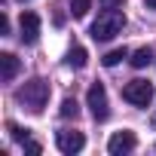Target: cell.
Instances as JSON below:
<instances>
[{
    "label": "cell",
    "mask_w": 156,
    "mask_h": 156,
    "mask_svg": "<svg viewBox=\"0 0 156 156\" xmlns=\"http://www.w3.org/2000/svg\"><path fill=\"white\" fill-rule=\"evenodd\" d=\"M122 28H126V16L119 12V9H104V12H98V19L92 22V40H98V43H107V40H113L116 34H122Z\"/></svg>",
    "instance_id": "1"
},
{
    "label": "cell",
    "mask_w": 156,
    "mask_h": 156,
    "mask_svg": "<svg viewBox=\"0 0 156 156\" xmlns=\"http://www.w3.org/2000/svg\"><path fill=\"white\" fill-rule=\"evenodd\" d=\"M31 113H40L43 107H46V101H49V83L46 80H40V76H37V80H28L22 89H19V95H16Z\"/></svg>",
    "instance_id": "2"
},
{
    "label": "cell",
    "mask_w": 156,
    "mask_h": 156,
    "mask_svg": "<svg viewBox=\"0 0 156 156\" xmlns=\"http://www.w3.org/2000/svg\"><path fill=\"white\" fill-rule=\"evenodd\" d=\"M153 83H147V80H132V83H126L122 86V98L129 101V104H135V107H147L150 101H153Z\"/></svg>",
    "instance_id": "3"
},
{
    "label": "cell",
    "mask_w": 156,
    "mask_h": 156,
    "mask_svg": "<svg viewBox=\"0 0 156 156\" xmlns=\"http://www.w3.org/2000/svg\"><path fill=\"white\" fill-rule=\"evenodd\" d=\"M86 101H89V110H92V116H95L98 122H104V119L110 116V107H107V89H104L101 83H92V86H89Z\"/></svg>",
    "instance_id": "4"
},
{
    "label": "cell",
    "mask_w": 156,
    "mask_h": 156,
    "mask_svg": "<svg viewBox=\"0 0 156 156\" xmlns=\"http://www.w3.org/2000/svg\"><path fill=\"white\" fill-rule=\"evenodd\" d=\"M138 147V138H135V132H113L110 135V141H107V153L110 156H122V153H132Z\"/></svg>",
    "instance_id": "5"
},
{
    "label": "cell",
    "mask_w": 156,
    "mask_h": 156,
    "mask_svg": "<svg viewBox=\"0 0 156 156\" xmlns=\"http://www.w3.org/2000/svg\"><path fill=\"white\" fill-rule=\"evenodd\" d=\"M19 37H22V43H37V37H40V16L37 12H22V22H19Z\"/></svg>",
    "instance_id": "6"
},
{
    "label": "cell",
    "mask_w": 156,
    "mask_h": 156,
    "mask_svg": "<svg viewBox=\"0 0 156 156\" xmlns=\"http://www.w3.org/2000/svg\"><path fill=\"white\" fill-rule=\"evenodd\" d=\"M58 150L61 153H67V156H73V153H80L83 147H86V138H83V132H58Z\"/></svg>",
    "instance_id": "7"
},
{
    "label": "cell",
    "mask_w": 156,
    "mask_h": 156,
    "mask_svg": "<svg viewBox=\"0 0 156 156\" xmlns=\"http://www.w3.org/2000/svg\"><path fill=\"white\" fill-rule=\"evenodd\" d=\"M19 58L12 55V52H3V55H0V80H3V83H12L16 80V73H19Z\"/></svg>",
    "instance_id": "8"
},
{
    "label": "cell",
    "mask_w": 156,
    "mask_h": 156,
    "mask_svg": "<svg viewBox=\"0 0 156 156\" xmlns=\"http://www.w3.org/2000/svg\"><path fill=\"white\" fill-rule=\"evenodd\" d=\"M67 64H70V67H76V70L86 67V49H83V46H73V49L67 52Z\"/></svg>",
    "instance_id": "9"
},
{
    "label": "cell",
    "mask_w": 156,
    "mask_h": 156,
    "mask_svg": "<svg viewBox=\"0 0 156 156\" xmlns=\"http://www.w3.org/2000/svg\"><path fill=\"white\" fill-rule=\"evenodd\" d=\"M122 58H129V49H126V46H122V49H110V52H107L101 61H104V67H116Z\"/></svg>",
    "instance_id": "10"
},
{
    "label": "cell",
    "mask_w": 156,
    "mask_h": 156,
    "mask_svg": "<svg viewBox=\"0 0 156 156\" xmlns=\"http://www.w3.org/2000/svg\"><path fill=\"white\" fill-rule=\"evenodd\" d=\"M76 113H80L76 98H64V101H61V116H64V119H76Z\"/></svg>",
    "instance_id": "11"
},
{
    "label": "cell",
    "mask_w": 156,
    "mask_h": 156,
    "mask_svg": "<svg viewBox=\"0 0 156 156\" xmlns=\"http://www.w3.org/2000/svg\"><path fill=\"white\" fill-rule=\"evenodd\" d=\"M150 61H153V52H150L147 46H144V49H138V52L132 55V67H147Z\"/></svg>",
    "instance_id": "12"
},
{
    "label": "cell",
    "mask_w": 156,
    "mask_h": 156,
    "mask_svg": "<svg viewBox=\"0 0 156 156\" xmlns=\"http://www.w3.org/2000/svg\"><path fill=\"white\" fill-rule=\"evenodd\" d=\"M89 9H92V0H70V12H73V19H83Z\"/></svg>",
    "instance_id": "13"
},
{
    "label": "cell",
    "mask_w": 156,
    "mask_h": 156,
    "mask_svg": "<svg viewBox=\"0 0 156 156\" xmlns=\"http://www.w3.org/2000/svg\"><path fill=\"white\" fill-rule=\"evenodd\" d=\"M9 132H12L16 141H28L31 138V129H22V126H9Z\"/></svg>",
    "instance_id": "14"
},
{
    "label": "cell",
    "mask_w": 156,
    "mask_h": 156,
    "mask_svg": "<svg viewBox=\"0 0 156 156\" xmlns=\"http://www.w3.org/2000/svg\"><path fill=\"white\" fill-rule=\"evenodd\" d=\"M122 3H126V0H101V6H104V9H119Z\"/></svg>",
    "instance_id": "15"
},
{
    "label": "cell",
    "mask_w": 156,
    "mask_h": 156,
    "mask_svg": "<svg viewBox=\"0 0 156 156\" xmlns=\"http://www.w3.org/2000/svg\"><path fill=\"white\" fill-rule=\"evenodd\" d=\"M25 150H28V153H40V144H37V141H31V138H28V141H25Z\"/></svg>",
    "instance_id": "16"
},
{
    "label": "cell",
    "mask_w": 156,
    "mask_h": 156,
    "mask_svg": "<svg viewBox=\"0 0 156 156\" xmlns=\"http://www.w3.org/2000/svg\"><path fill=\"white\" fill-rule=\"evenodd\" d=\"M0 31L9 34V19H6V16H0Z\"/></svg>",
    "instance_id": "17"
},
{
    "label": "cell",
    "mask_w": 156,
    "mask_h": 156,
    "mask_svg": "<svg viewBox=\"0 0 156 156\" xmlns=\"http://www.w3.org/2000/svg\"><path fill=\"white\" fill-rule=\"evenodd\" d=\"M144 3H147V6H150V9H156V0H144Z\"/></svg>",
    "instance_id": "18"
},
{
    "label": "cell",
    "mask_w": 156,
    "mask_h": 156,
    "mask_svg": "<svg viewBox=\"0 0 156 156\" xmlns=\"http://www.w3.org/2000/svg\"><path fill=\"white\" fill-rule=\"evenodd\" d=\"M153 122H156V113H153Z\"/></svg>",
    "instance_id": "19"
},
{
    "label": "cell",
    "mask_w": 156,
    "mask_h": 156,
    "mask_svg": "<svg viewBox=\"0 0 156 156\" xmlns=\"http://www.w3.org/2000/svg\"><path fill=\"white\" fill-rule=\"evenodd\" d=\"M22 3H25V0H22Z\"/></svg>",
    "instance_id": "20"
}]
</instances>
